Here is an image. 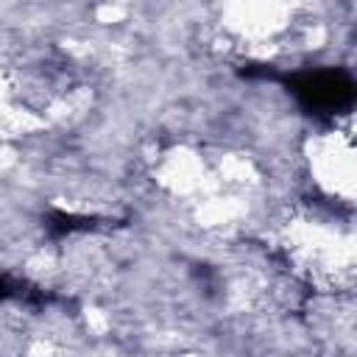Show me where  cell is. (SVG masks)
I'll use <instances>...</instances> for the list:
<instances>
[{
	"mask_svg": "<svg viewBox=\"0 0 357 357\" xmlns=\"http://www.w3.org/2000/svg\"><path fill=\"white\" fill-rule=\"evenodd\" d=\"M290 92L307 112L340 114L354 103V81L340 70H307L287 78Z\"/></svg>",
	"mask_w": 357,
	"mask_h": 357,
	"instance_id": "1",
	"label": "cell"
}]
</instances>
